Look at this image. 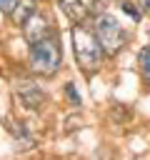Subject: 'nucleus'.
Wrapping results in <instances>:
<instances>
[{
    "label": "nucleus",
    "instance_id": "obj_1",
    "mask_svg": "<svg viewBox=\"0 0 150 160\" xmlns=\"http://www.w3.org/2000/svg\"><path fill=\"white\" fill-rule=\"evenodd\" d=\"M72 45H75V58H78V65L85 70V72H95L102 62V45L95 35V30H90L88 25L78 22L72 28Z\"/></svg>",
    "mask_w": 150,
    "mask_h": 160
},
{
    "label": "nucleus",
    "instance_id": "obj_5",
    "mask_svg": "<svg viewBox=\"0 0 150 160\" xmlns=\"http://www.w3.org/2000/svg\"><path fill=\"white\" fill-rule=\"evenodd\" d=\"M92 5H95V0H60L62 12H65L75 25H78V22H85V20L90 18Z\"/></svg>",
    "mask_w": 150,
    "mask_h": 160
},
{
    "label": "nucleus",
    "instance_id": "obj_4",
    "mask_svg": "<svg viewBox=\"0 0 150 160\" xmlns=\"http://www.w3.org/2000/svg\"><path fill=\"white\" fill-rule=\"evenodd\" d=\"M22 35H25V40H28L30 45L38 42V40H42V38H48V35H50L48 18L40 15V12H32V15L22 22Z\"/></svg>",
    "mask_w": 150,
    "mask_h": 160
},
{
    "label": "nucleus",
    "instance_id": "obj_11",
    "mask_svg": "<svg viewBox=\"0 0 150 160\" xmlns=\"http://www.w3.org/2000/svg\"><path fill=\"white\" fill-rule=\"evenodd\" d=\"M122 10H125V12H130L135 20L140 18V10H135V8H132V2H122Z\"/></svg>",
    "mask_w": 150,
    "mask_h": 160
},
{
    "label": "nucleus",
    "instance_id": "obj_7",
    "mask_svg": "<svg viewBox=\"0 0 150 160\" xmlns=\"http://www.w3.org/2000/svg\"><path fill=\"white\" fill-rule=\"evenodd\" d=\"M32 12H35V0H18V5H15V10L10 12V18H12L15 25H22Z\"/></svg>",
    "mask_w": 150,
    "mask_h": 160
},
{
    "label": "nucleus",
    "instance_id": "obj_8",
    "mask_svg": "<svg viewBox=\"0 0 150 160\" xmlns=\"http://www.w3.org/2000/svg\"><path fill=\"white\" fill-rule=\"evenodd\" d=\"M138 65H140V75L145 80V85H150V45H145L138 55Z\"/></svg>",
    "mask_w": 150,
    "mask_h": 160
},
{
    "label": "nucleus",
    "instance_id": "obj_10",
    "mask_svg": "<svg viewBox=\"0 0 150 160\" xmlns=\"http://www.w3.org/2000/svg\"><path fill=\"white\" fill-rule=\"evenodd\" d=\"M15 5H18V0H0V12L10 15V12L15 10Z\"/></svg>",
    "mask_w": 150,
    "mask_h": 160
},
{
    "label": "nucleus",
    "instance_id": "obj_12",
    "mask_svg": "<svg viewBox=\"0 0 150 160\" xmlns=\"http://www.w3.org/2000/svg\"><path fill=\"white\" fill-rule=\"evenodd\" d=\"M105 2H108V0H100V5H105Z\"/></svg>",
    "mask_w": 150,
    "mask_h": 160
},
{
    "label": "nucleus",
    "instance_id": "obj_2",
    "mask_svg": "<svg viewBox=\"0 0 150 160\" xmlns=\"http://www.w3.org/2000/svg\"><path fill=\"white\" fill-rule=\"evenodd\" d=\"M60 62H62V50H60V45L52 35L30 45V70L32 72L50 78V75L58 72Z\"/></svg>",
    "mask_w": 150,
    "mask_h": 160
},
{
    "label": "nucleus",
    "instance_id": "obj_9",
    "mask_svg": "<svg viewBox=\"0 0 150 160\" xmlns=\"http://www.w3.org/2000/svg\"><path fill=\"white\" fill-rule=\"evenodd\" d=\"M65 95L70 98V102H72V105H80V95L75 92V85H72V82H68V85H65Z\"/></svg>",
    "mask_w": 150,
    "mask_h": 160
},
{
    "label": "nucleus",
    "instance_id": "obj_6",
    "mask_svg": "<svg viewBox=\"0 0 150 160\" xmlns=\"http://www.w3.org/2000/svg\"><path fill=\"white\" fill-rule=\"evenodd\" d=\"M18 95H20V100H22L28 108H40V105H42V100H45L42 90H40V88H35V85H32V82H28V80L18 82Z\"/></svg>",
    "mask_w": 150,
    "mask_h": 160
},
{
    "label": "nucleus",
    "instance_id": "obj_3",
    "mask_svg": "<svg viewBox=\"0 0 150 160\" xmlns=\"http://www.w3.org/2000/svg\"><path fill=\"white\" fill-rule=\"evenodd\" d=\"M95 35H98L105 55H118V52L125 48V42H128L125 30L120 28V22H118L112 15H100V18L95 20Z\"/></svg>",
    "mask_w": 150,
    "mask_h": 160
}]
</instances>
